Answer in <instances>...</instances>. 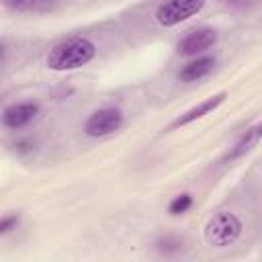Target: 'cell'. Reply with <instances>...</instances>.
Listing matches in <instances>:
<instances>
[{"instance_id":"9","label":"cell","mask_w":262,"mask_h":262,"mask_svg":"<svg viewBox=\"0 0 262 262\" xmlns=\"http://www.w3.org/2000/svg\"><path fill=\"white\" fill-rule=\"evenodd\" d=\"M260 137H262V121H260L258 125L250 127V129L244 133V137H242V139L231 147V151L225 156V162H233V160L242 158L244 154H248V151L260 141Z\"/></svg>"},{"instance_id":"7","label":"cell","mask_w":262,"mask_h":262,"mask_svg":"<svg viewBox=\"0 0 262 262\" xmlns=\"http://www.w3.org/2000/svg\"><path fill=\"white\" fill-rule=\"evenodd\" d=\"M225 98H227V92H217V94H213V96L205 98L203 102L194 104L192 108H188L186 113H182L178 119H174V121L170 123V127H168V129L184 127V125H188V123H192V121H196V119H201V117L209 115L211 111H215L217 106H221V104L225 102Z\"/></svg>"},{"instance_id":"10","label":"cell","mask_w":262,"mask_h":262,"mask_svg":"<svg viewBox=\"0 0 262 262\" xmlns=\"http://www.w3.org/2000/svg\"><path fill=\"white\" fill-rule=\"evenodd\" d=\"M190 207H192V196L188 192H182V194H178V196L172 199V203L168 205V213L170 215H182Z\"/></svg>"},{"instance_id":"15","label":"cell","mask_w":262,"mask_h":262,"mask_svg":"<svg viewBox=\"0 0 262 262\" xmlns=\"http://www.w3.org/2000/svg\"><path fill=\"white\" fill-rule=\"evenodd\" d=\"M16 151L18 154H27V151H33V147H35V143L31 141V139H20V141H16Z\"/></svg>"},{"instance_id":"16","label":"cell","mask_w":262,"mask_h":262,"mask_svg":"<svg viewBox=\"0 0 262 262\" xmlns=\"http://www.w3.org/2000/svg\"><path fill=\"white\" fill-rule=\"evenodd\" d=\"M158 246H160V250H162V252H168V250H176V246H180V242H176V239H170V237H168V239H162Z\"/></svg>"},{"instance_id":"12","label":"cell","mask_w":262,"mask_h":262,"mask_svg":"<svg viewBox=\"0 0 262 262\" xmlns=\"http://www.w3.org/2000/svg\"><path fill=\"white\" fill-rule=\"evenodd\" d=\"M59 0H33V4L29 6V10H37V12H45L49 8H53Z\"/></svg>"},{"instance_id":"11","label":"cell","mask_w":262,"mask_h":262,"mask_svg":"<svg viewBox=\"0 0 262 262\" xmlns=\"http://www.w3.org/2000/svg\"><path fill=\"white\" fill-rule=\"evenodd\" d=\"M18 225V215H6V217H2V221H0V233L4 235V233H8L12 227H16Z\"/></svg>"},{"instance_id":"5","label":"cell","mask_w":262,"mask_h":262,"mask_svg":"<svg viewBox=\"0 0 262 262\" xmlns=\"http://www.w3.org/2000/svg\"><path fill=\"white\" fill-rule=\"evenodd\" d=\"M215 41H217V33H215V29L199 27V29L188 31V33L178 41L176 49H178L180 55L192 57V55H199V53L207 51L209 47H213Z\"/></svg>"},{"instance_id":"6","label":"cell","mask_w":262,"mask_h":262,"mask_svg":"<svg viewBox=\"0 0 262 262\" xmlns=\"http://www.w3.org/2000/svg\"><path fill=\"white\" fill-rule=\"evenodd\" d=\"M37 115H39V104H37V102H33V100L14 102V104H8V106L2 111V123H4V127H8V129H23V127H27Z\"/></svg>"},{"instance_id":"8","label":"cell","mask_w":262,"mask_h":262,"mask_svg":"<svg viewBox=\"0 0 262 262\" xmlns=\"http://www.w3.org/2000/svg\"><path fill=\"white\" fill-rule=\"evenodd\" d=\"M215 66V57L213 55H203V57H196L192 61H188L186 66L180 68L178 72V80L180 82H196L201 78H205Z\"/></svg>"},{"instance_id":"3","label":"cell","mask_w":262,"mask_h":262,"mask_svg":"<svg viewBox=\"0 0 262 262\" xmlns=\"http://www.w3.org/2000/svg\"><path fill=\"white\" fill-rule=\"evenodd\" d=\"M205 6V0H164L156 10V20L162 27H174L194 14Z\"/></svg>"},{"instance_id":"2","label":"cell","mask_w":262,"mask_h":262,"mask_svg":"<svg viewBox=\"0 0 262 262\" xmlns=\"http://www.w3.org/2000/svg\"><path fill=\"white\" fill-rule=\"evenodd\" d=\"M242 229H244V225H242V221L235 213L219 211L207 221L205 239L213 248H227V246H233L239 239Z\"/></svg>"},{"instance_id":"1","label":"cell","mask_w":262,"mask_h":262,"mask_svg":"<svg viewBox=\"0 0 262 262\" xmlns=\"http://www.w3.org/2000/svg\"><path fill=\"white\" fill-rule=\"evenodd\" d=\"M96 55V45L88 37H70L61 43H57L53 49H49L45 63L53 72H70L78 70L86 63H90Z\"/></svg>"},{"instance_id":"13","label":"cell","mask_w":262,"mask_h":262,"mask_svg":"<svg viewBox=\"0 0 262 262\" xmlns=\"http://www.w3.org/2000/svg\"><path fill=\"white\" fill-rule=\"evenodd\" d=\"M31 4H33V0H4V6L14 8V10H29Z\"/></svg>"},{"instance_id":"14","label":"cell","mask_w":262,"mask_h":262,"mask_svg":"<svg viewBox=\"0 0 262 262\" xmlns=\"http://www.w3.org/2000/svg\"><path fill=\"white\" fill-rule=\"evenodd\" d=\"M227 6L235 8V10H244V8H250L256 4V0H225Z\"/></svg>"},{"instance_id":"4","label":"cell","mask_w":262,"mask_h":262,"mask_svg":"<svg viewBox=\"0 0 262 262\" xmlns=\"http://www.w3.org/2000/svg\"><path fill=\"white\" fill-rule=\"evenodd\" d=\"M123 125V113L115 106H104L94 111L86 123H84V133L88 137H106L111 133H115L117 129H121Z\"/></svg>"}]
</instances>
